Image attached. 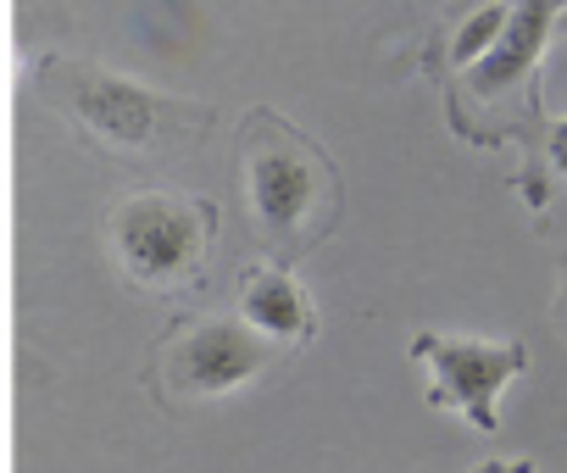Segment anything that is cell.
<instances>
[{
  "label": "cell",
  "mask_w": 567,
  "mask_h": 473,
  "mask_svg": "<svg viewBox=\"0 0 567 473\" xmlns=\"http://www.w3.org/2000/svg\"><path fill=\"white\" fill-rule=\"evenodd\" d=\"M239 206L267 263L290 268L340 217V173L312 134L278 112H250L239 128Z\"/></svg>",
  "instance_id": "1"
},
{
  "label": "cell",
  "mask_w": 567,
  "mask_h": 473,
  "mask_svg": "<svg viewBox=\"0 0 567 473\" xmlns=\"http://www.w3.org/2000/svg\"><path fill=\"white\" fill-rule=\"evenodd\" d=\"M51 101L106 151H128V156H151L162 145H184L189 134H200L212 123L206 106L173 101L128 73H112L101 62L84 56H51L40 68Z\"/></svg>",
  "instance_id": "2"
},
{
  "label": "cell",
  "mask_w": 567,
  "mask_h": 473,
  "mask_svg": "<svg viewBox=\"0 0 567 473\" xmlns=\"http://www.w3.org/2000/svg\"><path fill=\"white\" fill-rule=\"evenodd\" d=\"M212 223L217 212L195 195L178 189H145L128 195L112 212V257L128 285L140 290H184L195 285L206 246H212Z\"/></svg>",
  "instance_id": "3"
},
{
  "label": "cell",
  "mask_w": 567,
  "mask_h": 473,
  "mask_svg": "<svg viewBox=\"0 0 567 473\" xmlns=\"http://www.w3.org/2000/svg\"><path fill=\"white\" fill-rule=\"evenodd\" d=\"M272 362H278V346L250 335L239 318H178L156 340L145 384L167 407H178V401H217V395H234L239 384L261 379Z\"/></svg>",
  "instance_id": "4"
},
{
  "label": "cell",
  "mask_w": 567,
  "mask_h": 473,
  "mask_svg": "<svg viewBox=\"0 0 567 473\" xmlns=\"http://www.w3.org/2000/svg\"><path fill=\"white\" fill-rule=\"evenodd\" d=\"M406 357L423 368V401L434 412H456L478 434L501 429V395L528 373V346L512 340H484V335H445L423 329L412 335Z\"/></svg>",
  "instance_id": "5"
},
{
  "label": "cell",
  "mask_w": 567,
  "mask_h": 473,
  "mask_svg": "<svg viewBox=\"0 0 567 473\" xmlns=\"http://www.w3.org/2000/svg\"><path fill=\"white\" fill-rule=\"evenodd\" d=\"M556 29H561V7H550V0L512 7L501 40L462 73V95L478 106H501V101L523 95V106H534L539 101V62H545V45Z\"/></svg>",
  "instance_id": "6"
},
{
  "label": "cell",
  "mask_w": 567,
  "mask_h": 473,
  "mask_svg": "<svg viewBox=\"0 0 567 473\" xmlns=\"http://www.w3.org/2000/svg\"><path fill=\"white\" fill-rule=\"evenodd\" d=\"M234 318L261 335L267 346H301L318 335V307L307 301L301 279L278 263H250L239 274V290H234Z\"/></svg>",
  "instance_id": "7"
},
{
  "label": "cell",
  "mask_w": 567,
  "mask_h": 473,
  "mask_svg": "<svg viewBox=\"0 0 567 473\" xmlns=\"http://www.w3.org/2000/svg\"><path fill=\"white\" fill-rule=\"evenodd\" d=\"M561 178H567V117L545 123L539 145H528V173H523L517 184H523V200H528V206H545Z\"/></svg>",
  "instance_id": "8"
},
{
  "label": "cell",
  "mask_w": 567,
  "mask_h": 473,
  "mask_svg": "<svg viewBox=\"0 0 567 473\" xmlns=\"http://www.w3.org/2000/svg\"><path fill=\"white\" fill-rule=\"evenodd\" d=\"M506 12H512V7H478V12H467V23H462L456 40H451V68H456V73H467V68L501 40Z\"/></svg>",
  "instance_id": "9"
},
{
  "label": "cell",
  "mask_w": 567,
  "mask_h": 473,
  "mask_svg": "<svg viewBox=\"0 0 567 473\" xmlns=\"http://www.w3.org/2000/svg\"><path fill=\"white\" fill-rule=\"evenodd\" d=\"M550 318H556V335L567 340V251L556 257V301H550Z\"/></svg>",
  "instance_id": "10"
},
{
  "label": "cell",
  "mask_w": 567,
  "mask_h": 473,
  "mask_svg": "<svg viewBox=\"0 0 567 473\" xmlns=\"http://www.w3.org/2000/svg\"><path fill=\"white\" fill-rule=\"evenodd\" d=\"M473 473H534V462H528V456H517V462H484V467H473Z\"/></svg>",
  "instance_id": "11"
}]
</instances>
